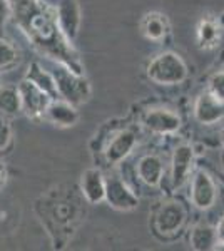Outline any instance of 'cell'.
<instances>
[{
	"instance_id": "6da1fadb",
	"label": "cell",
	"mask_w": 224,
	"mask_h": 251,
	"mask_svg": "<svg viewBox=\"0 0 224 251\" xmlns=\"http://www.w3.org/2000/svg\"><path fill=\"white\" fill-rule=\"evenodd\" d=\"M10 5V19L22 30L30 46L55 64L84 74L80 55L57 22L55 7L47 0H7Z\"/></svg>"
},
{
	"instance_id": "7a4b0ae2",
	"label": "cell",
	"mask_w": 224,
	"mask_h": 251,
	"mask_svg": "<svg viewBox=\"0 0 224 251\" xmlns=\"http://www.w3.org/2000/svg\"><path fill=\"white\" fill-rule=\"evenodd\" d=\"M84 198L75 196V188L60 184L49 189L46 194L35 201L34 211L39 216L42 226L50 236L52 246L60 250L75 233L79 223L82 221Z\"/></svg>"
},
{
	"instance_id": "3957f363",
	"label": "cell",
	"mask_w": 224,
	"mask_h": 251,
	"mask_svg": "<svg viewBox=\"0 0 224 251\" xmlns=\"http://www.w3.org/2000/svg\"><path fill=\"white\" fill-rule=\"evenodd\" d=\"M189 211L181 200L168 198L154 206L150 213V229L161 241H173L184 231Z\"/></svg>"
},
{
	"instance_id": "277c9868",
	"label": "cell",
	"mask_w": 224,
	"mask_h": 251,
	"mask_svg": "<svg viewBox=\"0 0 224 251\" xmlns=\"http://www.w3.org/2000/svg\"><path fill=\"white\" fill-rule=\"evenodd\" d=\"M148 77L157 86H177L187 79V66L176 52H161L148 64Z\"/></svg>"
},
{
	"instance_id": "5b68a950",
	"label": "cell",
	"mask_w": 224,
	"mask_h": 251,
	"mask_svg": "<svg viewBox=\"0 0 224 251\" xmlns=\"http://www.w3.org/2000/svg\"><path fill=\"white\" fill-rule=\"evenodd\" d=\"M50 72L55 80L57 97L74 104L77 107L91 99L92 87L84 74H77V72L60 66V64H55V69Z\"/></svg>"
},
{
	"instance_id": "8992f818",
	"label": "cell",
	"mask_w": 224,
	"mask_h": 251,
	"mask_svg": "<svg viewBox=\"0 0 224 251\" xmlns=\"http://www.w3.org/2000/svg\"><path fill=\"white\" fill-rule=\"evenodd\" d=\"M136 144H137V134L129 127L119 129V131H114L111 134H107V139H105L104 146L100 148L104 163L109 168L121 164L134 151Z\"/></svg>"
},
{
	"instance_id": "52a82bcc",
	"label": "cell",
	"mask_w": 224,
	"mask_h": 251,
	"mask_svg": "<svg viewBox=\"0 0 224 251\" xmlns=\"http://www.w3.org/2000/svg\"><path fill=\"white\" fill-rule=\"evenodd\" d=\"M104 201L117 211H132L139 206V198L132 191V188L125 183L119 174L105 176V194Z\"/></svg>"
},
{
	"instance_id": "ba28073f",
	"label": "cell",
	"mask_w": 224,
	"mask_h": 251,
	"mask_svg": "<svg viewBox=\"0 0 224 251\" xmlns=\"http://www.w3.org/2000/svg\"><path fill=\"white\" fill-rule=\"evenodd\" d=\"M17 87H19V94H20L22 114L25 116L27 119L34 121V123L44 121V114H46V109L49 106V102L52 100V97L25 79L20 80V84Z\"/></svg>"
},
{
	"instance_id": "9c48e42d",
	"label": "cell",
	"mask_w": 224,
	"mask_h": 251,
	"mask_svg": "<svg viewBox=\"0 0 224 251\" xmlns=\"http://www.w3.org/2000/svg\"><path fill=\"white\" fill-rule=\"evenodd\" d=\"M216 200H218V189L211 177V174L204 169H198L193 174V181H191V201H193L194 208L206 209L213 208Z\"/></svg>"
},
{
	"instance_id": "30bf717a",
	"label": "cell",
	"mask_w": 224,
	"mask_h": 251,
	"mask_svg": "<svg viewBox=\"0 0 224 251\" xmlns=\"http://www.w3.org/2000/svg\"><path fill=\"white\" fill-rule=\"evenodd\" d=\"M142 126L154 134H173L181 127V117L171 109L152 107L142 116Z\"/></svg>"
},
{
	"instance_id": "8fae6325",
	"label": "cell",
	"mask_w": 224,
	"mask_h": 251,
	"mask_svg": "<svg viewBox=\"0 0 224 251\" xmlns=\"http://www.w3.org/2000/svg\"><path fill=\"white\" fill-rule=\"evenodd\" d=\"M55 14L57 22H59V27L64 32V35L71 42H75L80 30V22H82L79 2L77 0H60L55 7Z\"/></svg>"
},
{
	"instance_id": "7c38bea8",
	"label": "cell",
	"mask_w": 224,
	"mask_h": 251,
	"mask_svg": "<svg viewBox=\"0 0 224 251\" xmlns=\"http://www.w3.org/2000/svg\"><path fill=\"white\" fill-rule=\"evenodd\" d=\"M194 166V149L191 144H179L171 159V183L177 189L187 181L191 169Z\"/></svg>"
},
{
	"instance_id": "4fadbf2b",
	"label": "cell",
	"mask_w": 224,
	"mask_h": 251,
	"mask_svg": "<svg viewBox=\"0 0 224 251\" xmlns=\"http://www.w3.org/2000/svg\"><path fill=\"white\" fill-rule=\"evenodd\" d=\"M79 109L74 104L67 102V100L55 97L49 102L44 114V121L57 126V127H72L79 123Z\"/></svg>"
},
{
	"instance_id": "5bb4252c",
	"label": "cell",
	"mask_w": 224,
	"mask_h": 251,
	"mask_svg": "<svg viewBox=\"0 0 224 251\" xmlns=\"http://www.w3.org/2000/svg\"><path fill=\"white\" fill-rule=\"evenodd\" d=\"M79 191L89 204H99L104 201L105 176L100 168H89L80 176Z\"/></svg>"
},
{
	"instance_id": "9a60e30c",
	"label": "cell",
	"mask_w": 224,
	"mask_h": 251,
	"mask_svg": "<svg viewBox=\"0 0 224 251\" xmlns=\"http://www.w3.org/2000/svg\"><path fill=\"white\" fill-rule=\"evenodd\" d=\"M194 117L198 123L211 126L224 119V102L214 97L209 91H204L194 104Z\"/></svg>"
},
{
	"instance_id": "2e32d148",
	"label": "cell",
	"mask_w": 224,
	"mask_h": 251,
	"mask_svg": "<svg viewBox=\"0 0 224 251\" xmlns=\"http://www.w3.org/2000/svg\"><path fill=\"white\" fill-rule=\"evenodd\" d=\"M136 174L141 183H144L149 188H157L162 181L164 164H162L161 157L156 154H144L136 164Z\"/></svg>"
},
{
	"instance_id": "e0dca14e",
	"label": "cell",
	"mask_w": 224,
	"mask_h": 251,
	"mask_svg": "<svg viewBox=\"0 0 224 251\" xmlns=\"http://www.w3.org/2000/svg\"><path fill=\"white\" fill-rule=\"evenodd\" d=\"M171 30L169 20L164 14H159V12H149L144 15L141 22V32L146 39L159 42V40H164L168 37Z\"/></svg>"
},
{
	"instance_id": "ac0fdd59",
	"label": "cell",
	"mask_w": 224,
	"mask_h": 251,
	"mask_svg": "<svg viewBox=\"0 0 224 251\" xmlns=\"http://www.w3.org/2000/svg\"><path fill=\"white\" fill-rule=\"evenodd\" d=\"M24 79L28 80V82H32L34 86H37L39 89H42L44 92H47L52 99L57 97L54 75H52L50 71H46V69L40 66V62H37V60H32V62L28 64Z\"/></svg>"
},
{
	"instance_id": "d6986e66",
	"label": "cell",
	"mask_w": 224,
	"mask_h": 251,
	"mask_svg": "<svg viewBox=\"0 0 224 251\" xmlns=\"http://www.w3.org/2000/svg\"><path fill=\"white\" fill-rule=\"evenodd\" d=\"M22 114L19 87L12 84H0V117L14 119Z\"/></svg>"
},
{
	"instance_id": "ffe728a7",
	"label": "cell",
	"mask_w": 224,
	"mask_h": 251,
	"mask_svg": "<svg viewBox=\"0 0 224 251\" xmlns=\"http://www.w3.org/2000/svg\"><path fill=\"white\" fill-rule=\"evenodd\" d=\"M189 245L196 251L213 250L216 245V228L207 223H198L189 233Z\"/></svg>"
},
{
	"instance_id": "44dd1931",
	"label": "cell",
	"mask_w": 224,
	"mask_h": 251,
	"mask_svg": "<svg viewBox=\"0 0 224 251\" xmlns=\"http://www.w3.org/2000/svg\"><path fill=\"white\" fill-rule=\"evenodd\" d=\"M219 24L213 19H202L196 29L198 46L201 49H213L219 42Z\"/></svg>"
},
{
	"instance_id": "7402d4cb",
	"label": "cell",
	"mask_w": 224,
	"mask_h": 251,
	"mask_svg": "<svg viewBox=\"0 0 224 251\" xmlns=\"http://www.w3.org/2000/svg\"><path fill=\"white\" fill-rule=\"evenodd\" d=\"M20 62V52L14 46V42L0 35V74L2 72H10Z\"/></svg>"
},
{
	"instance_id": "603a6c76",
	"label": "cell",
	"mask_w": 224,
	"mask_h": 251,
	"mask_svg": "<svg viewBox=\"0 0 224 251\" xmlns=\"http://www.w3.org/2000/svg\"><path fill=\"white\" fill-rule=\"evenodd\" d=\"M207 91H209L214 97H218L219 100H223L224 102V71H219V72H216V74L211 75Z\"/></svg>"
},
{
	"instance_id": "cb8c5ba5",
	"label": "cell",
	"mask_w": 224,
	"mask_h": 251,
	"mask_svg": "<svg viewBox=\"0 0 224 251\" xmlns=\"http://www.w3.org/2000/svg\"><path fill=\"white\" fill-rule=\"evenodd\" d=\"M14 136H12V126L9 124V119L0 117V152L7 151L12 146Z\"/></svg>"
},
{
	"instance_id": "d4e9b609",
	"label": "cell",
	"mask_w": 224,
	"mask_h": 251,
	"mask_svg": "<svg viewBox=\"0 0 224 251\" xmlns=\"http://www.w3.org/2000/svg\"><path fill=\"white\" fill-rule=\"evenodd\" d=\"M213 250H224V214L216 226V245Z\"/></svg>"
},
{
	"instance_id": "484cf974",
	"label": "cell",
	"mask_w": 224,
	"mask_h": 251,
	"mask_svg": "<svg viewBox=\"0 0 224 251\" xmlns=\"http://www.w3.org/2000/svg\"><path fill=\"white\" fill-rule=\"evenodd\" d=\"M10 19V5L7 0H0V30L3 29V25L7 24V20Z\"/></svg>"
},
{
	"instance_id": "4316f807",
	"label": "cell",
	"mask_w": 224,
	"mask_h": 251,
	"mask_svg": "<svg viewBox=\"0 0 224 251\" xmlns=\"http://www.w3.org/2000/svg\"><path fill=\"white\" fill-rule=\"evenodd\" d=\"M7 177H9V171H7V166L0 161V191L5 188L7 184Z\"/></svg>"
},
{
	"instance_id": "83f0119b",
	"label": "cell",
	"mask_w": 224,
	"mask_h": 251,
	"mask_svg": "<svg viewBox=\"0 0 224 251\" xmlns=\"http://www.w3.org/2000/svg\"><path fill=\"white\" fill-rule=\"evenodd\" d=\"M219 161H221V168H223V171H224V148H223L221 154H219Z\"/></svg>"
},
{
	"instance_id": "f1b7e54d",
	"label": "cell",
	"mask_w": 224,
	"mask_h": 251,
	"mask_svg": "<svg viewBox=\"0 0 224 251\" xmlns=\"http://www.w3.org/2000/svg\"><path fill=\"white\" fill-rule=\"evenodd\" d=\"M218 24H219V25H221V27H224V12H223L221 15H219V17H218Z\"/></svg>"
},
{
	"instance_id": "f546056e",
	"label": "cell",
	"mask_w": 224,
	"mask_h": 251,
	"mask_svg": "<svg viewBox=\"0 0 224 251\" xmlns=\"http://www.w3.org/2000/svg\"><path fill=\"white\" fill-rule=\"evenodd\" d=\"M223 141H224V129H223Z\"/></svg>"
},
{
	"instance_id": "4dcf8cb0",
	"label": "cell",
	"mask_w": 224,
	"mask_h": 251,
	"mask_svg": "<svg viewBox=\"0 0 224 251\" xmlns=\"http://www.w3.org/2000/svg\"><path fill=\"white\" fill-rule=\"evenodd\" d=\"M0 84H2V79H0Z\"/></svg>"
}]
</instances>
